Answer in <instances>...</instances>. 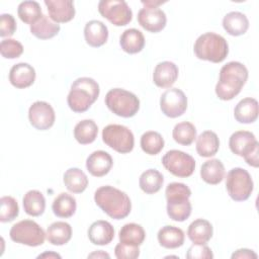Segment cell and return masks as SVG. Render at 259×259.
I'll list each match as a JSON object with an SVG mask.
<instances>
[{"label":"cell","mask_w":259,"mask_h":259,"mask_svg":"<svg viewBox=\"0 0 259 259\" xmlns=\"http://www.w3.org/2000/svg\"><path fill=\"white\" fill-rule=\"evenodd\" d=\"M248 79V70L240 62H229L220 70L215 94L221 100H232L237 96Z\"/></svg>","instance_id":"1"},{"label":"cell","mask_w":259,"mask_h":259,"mask_svg":"<svg viewBox=\"0 0 259 259\" xmlns=\"http://www.w3.org/2000/svg\"><path fill=\"white\" fill-rule=\"evenodd\" d=\"M94 201L108 217L114 220L126 218L132 209L128 195L110 185L99 187L94 193Z\"/></svg>","instance_id":"2"},{"label":"cell","mask_w":259,"mask_h":259,"mask_svg":"<svg viewBox=\"0 0 259 259\" xmlns=\"http://www.w3.org/2000/svg\"><path fill=\"white\" fill-rule=\"evenodd\" d=\"M98 83L89 77H80L72 85L67 97L69 107L74 112H84L96 101L99 96Z\"/></svg>","instance_id":"3"},{"label":"cell","mask_w":259,"mask_h":259,"mask_svg":"<svg viewBox=\"0 0 259 259\" xmlns=\"http://www.w3.org/2000/svg\"><path fill=\"white\" fill-rule=\"evenodd\" d=\"M167 199V213L175 222H184L191 214V195L190 188L184 183H169L165 190Z\"/></svg>","instance_id":"4"},{"label":"cell","mask_w":259,"mask_h":259,"mask_svg":"<svg viewBox=\"0 0 259 259\" xmlns=\"http://www.w3.org/2000/svg\"><path fill=\"white\" fill-rule=\"evenodd\" d=\"M193 51L200 60L221 63L229 54V45L224 36L215 32H205L197 37Z\"/></svg>","instance_id":"5"},{"label":"cell","mask_w":259,"mask_h":259,"mask_svg":"<svg viewBox=\"0 0 259 259\" xmlns=\"http://www.w3.org/2000/svg\"><path fill=\"white\" fill-rule=\"evenodd\" d=\"M107 108L115 115L133 117L140 109V100L136 94L122 88L110 89L105 96Z\"/></svg>","instance_id":"6"},{"label":"cell","mask_w":259,"mask_h":259,"mask_svg":"<svg viewBox=\"0 0 259 259\" xmlns=\"http://www.w3.org/2000/svg\"><path fill=\"white\" fill-rule=\"evenodd\" d=\"M226 188L233 200L244 201L250 197L254 183L247 170L236 167L231 169L227 174Z\"/></svg>","instance_id":"7"},{"label":"cell","mask_w":259,"mask_h":259,"mask_svg":"<svg viewBox=\"0 0 259 259\" xmlns=\"http://www.w3.org/2000/svg\"><path fill=\"white\" fill-rule=\"evenodd\" d=\"M9 236L15 243L37 247L44 244L47 234H45L42 228L34 221L22 220L11 227Z\"/></svg>","instance_id":"8"},{"label":"cell","mask_w":259,"mask_h":259,"mask_svg":"<svg viewBox=\"0 0 259 259\" xmlns=\"http://www.w3.org/2000/svg\"><path fill=\"white\" fill-rule=\"evenodd\" d=\"M103 142L120 154L133 151L135 138L132 131L122 124H108L102 130Z\"/></svg>","instance_id":"9"},{"label":"cell","mask_w":259,"mask_h":259,"mask_svg":"<svg viewBox=\"0 0 259 259\" xmlns=\"http://www.w3.org/2000/svg\"><path fill=\"white\" fill-rule=\"evenodd\" d=\"M162 164L171 174L181 178L189 177L195 169L194 158L180 150L168 151L162 158Z\"/></svg>","instance_id":"10"},{"label":"cell","mask_w":259,"mask_h":259,"mask_svg":"<svg viewBox=\"0 0 259 259\" xmlns=\"http://www.w3.org/2000/svg\"><path fill=\"white\" fill-rule=\"evenodd\" d=\"M98 11L115 26L126 25L133 18V11L123 0H101L98 3Z\"/></svg>","instance_id":"11"},{"label":"cell","mask_w":259,"mask_h":259,"mask_svg":"<svg viewBox=\"0 0 259 259\" xmlns=\"http://www.w3.org/2000/svg\"><path fill=\"white\" fill-rule=\"evenodd\" d=\"M160 108L168 117L181 116L187 108V97L181 89L169 88L161 95Z\"/></svg>","instance_id":"12"},{"label":"cell","mask_w":259,"mask_h":259,"mask_svg":"<svg viewBox=\"0 0 259 259\" xmlns=\"http://www.w3.org/2000/svg\"><path fill=\"white\" fill-rule=\"evenodd\" d=\"M30 124L38 131H47L54 125L56 115L52 105L46 101H35L28 109Z\"/></svg>","instance_id":"13"},{"label":"cell","mask_w":259,"mask_h":259,"mask_svg":"<svg viewBox=\"0 0 259 259\" xmlns=\"http://www.w3.org/2000/svg\"><path fill=\"white\" fill-rule=\"evenodd\" d=\"M139 24L150 32H159L165 26L167 17L159 7H144L138 13Z\"/></svg>","instance_id":"14"},{"label":"cell","mask_w":259,"mask_h":259,"mask_svg":"<svg viewBox=\"0 0 259 259\" xmlns=\"http://www.w3.org/2000/svg\"><path fill=\"white\" fill-rule=\"evenodd\" d=\"M229 147L234 154L245 158L254 149L259 148V143L253 133L248 131H237L231 135Z\"/></svg>","instance_id":"15"},{"label":"cell","mask_w":259,"mask_h":259,"mask_svg":"<svg viewBox=\"0 0 259 259\" xmlns=\"http://www.w3.org/2000/svg\"><path fill=\"white\" fill-rule=\"evenodd\" d=\"M50 18L56 23H64L75 16L74 3L71 0H45Z\"/></svg>","instance_id":"16"},{"label":"cell","mask_w":259,"mask_h":259,"mask_svg":"<svg viewBox=\"0 0 259 259\" xmlns=\"http://www.w3.org/2000/svg\"><path fill=\"white\" fill-rule=\"evenodd\" d=\"M178 74V67L173 62L164 61L155 67L153 81L160 88H170L176 82Z\"/></svg>","instance_id":"17"},{"label":"cell","mask_w":259,"mask_h":259,"mask_svg":"<svg viewBox=\"0 0 259 259\" xmlns=\"http://www.w3.org/2000/svg\"><path fill=\"white\" fill-rule=\"evenodd\" d=\"M112 164L113 161L111 156L102 150L94 151L86 160V168L88 172L95 177H102L106 175L110 171Z\"/></svg>","instance_id":"18"},{"label":"cell","mask_w":259,"mask_h":259,"mask_svg":"<svg viewBox=\"0 0 259 259\" xmlns=\"http://www.w3.org/2000/svg\"><path fill=\"white\" fill-rule=\"evenodd\" d=\"M35 70L27 63H18L12 66L9 72L11 85L18 89L29 87L35 80Z\"/></svg>","instance_id":"19"},{"label":"cell","mask_w":259,"mask_h":259,"mask_svg":"<svg viewBox=\"0 0 259 259\" xmlns=\"http://www.w3.org/2000/svg\"><path fill=\"white\" fill-rule=\"evenodd\" d=\"M88 238L94 245H108L114 238V229L107 221H96L88 229Z\"/></svg>","instance_id":"20"},{"label":"cell","mask_w":259,"mask_h":259,"mask_svg":"<svg viewBox=\"0 0 259 259\" xmlns=\"http://www.w3.org/2000/svg\"><path fill=\"white\" fill-rule=\"evenodd\" d=\"M84 37L90 47H101L107 41L108 28L100 20H90L85 24Z\"/></svg>","instance_id":"21"},{"label":"cell","mask_w":259,"mask_h":259,"mask_svg":"<svg viewBox=\"0 0 259 259\" xmlns=\"http://www.w3.org/2000/svg\"><path fill=\"white\" fill-rule=\"evenodd\" d=\"M258 112V101L255 98L246 97L237 103L234 116L240 123H252L257 119Z\"/></svg>","instance_id":"22"},{"label":"cell","mask_w":259,"mask_h":259,"mask_svg":"<svg viewBox=\"0 0 259 259\" xmlns=\"http://www.w3.org/2000/svg\"><path fill=\"white\" fill-rule=\"evenodd\" d=\"M212 234V225L204 219L193 221L187 229V236L193 244H206L211 239Z\"/></svg>","instance_id":"23"},{"label":"cell","mask_w":259,"mask_h":259,"mask_svg":"<svg viewBox=\"0 0 259 259\" xmlns=\"http://www.w3.org/2000/svg\"><path fill=\"white\" fill-rule=\"evenodd\" d=\"M157 239L159 244L166 249H176L184 244V232L174 226H164L162 227L158 234Z\"/></svg>","instance_id":"24"},{"label":"cell","mask_w":259,"mask_h":259,"mask_svg":"<svg viewBox=\"0 0 259 259\" xmlns=\"http://www.w3.org/2000/svg\"><path fill=\"white\" fill-rule=\"evenodd\" d=\"M223 26L230 35L239 36L248 30L249 20L244 13L239 11H232L224 16Z\"/></svg>","instance_id":"25"},{"label":"cell","mask_w":259,"mask_h":259,"mask_svg":"<svg viewBox=\"0 0 259 259\" xmlns=\"http://www.w3.org/2000/svg\"><path fill=\"white\" fill-rule=\"evenodd\" d=\"M119 45L125 53L137 54L145 47V36L139 29L128 28L121 33L119 37Z\"/></svg>","instance_id":"26"},{"label":"cell","mask_w":259,"mask_h":259,"mask_svg":"<svg viewBox=\"0 0 259 259\" xmlns=\"http://www.w3.org/2000/svg\"><path fill=\"white\" fill-rule=\"evenodd\" d=\"M220 148L218 135L212 131L202 132L196 140V152L200 157L208 158L217 154Z\"/></svg>","instance_id":"27"},{"label":"cell","mask_w":259,"mask_h":259,"mask_svg":"<svg viewBox=\"0 0 259 259\" xmlns=\"http://www.w3.org/2000/svg\"><path fill=\"white\" fill-rule=\"evenodd\" d=\"M200 176L202 180L211 185L222 182L225 177V166L219 159H210L205 161L200 168Z\"/></svg>","instance_id":"28"},{"label":"cell","mask_w":259,"mask_h":259,"mask_svg":"<svg viewBox=\"0 0 259 259\" xmlns=\"http://www.w3.org/2000/svg\"><path fill=\"white\" fill-rule=\"evenodd\" d=\"M72 238V227L66 222H55L48 227L47 239L55 246L67 244Z\"/></svg>","instance_id":"29"},{"label":"cell","mask_w":259,"mask_h":259,"mask_svg":"<svg viewBox=\"0 0 259 259\" xmlns=\"http://www.w3.org/2000/svg\"><path fill=\"white\" fill-rule=\"evenodd\" d=\"M63 181L66 188L73 193H81L88 186V178L86 174L76 167L66 170L63 176Z\"/></svg>","instance_id":"30"},{"label":"cell","mask_w":259,"mask_h":259,"mask_svg":"<svg viewBox=\"0 0 259 259\" xmlns=\"http://www.w3.org/2000/svg\"><path fill=\"white\" fill-rule=\"evenodd\" d=\"M60 29V24L56 23L45 14L30 25V32L39 39L52 38L59 33Z\"/></svg>","instance_id":"31"},{"label":"cell","mask_w":259,"mask_h":259,"mask_svg":"<svg viewBox=\"0 0 259 259\" xmlns=\"http://www.w3.org/2000/svg\"><path fill=\"white\" fill-rule=\"evenodd\" d=\"M119 242L132 246H140L144 243L146 232L141 225L130 223L121 227L118 233Z\"/></svg>","instance_id":"32"},{"label":"cell","mask_w":259,"mask_h":259,"mask_svg":"<svg viewBox=\"0 0 259 259\" xmlns=\"http://www.w3.org/2000/svg\"><path fill=\"white\" fill-rule=\"evenodd\" d=\"M24 211L31 217L41 215L46 208V199L44 194L35 189L27 191L22 199Z\"/></svg>","instance_id":"33"},{"label":"cell","mask_w":259,"mask_h":259,"mask_svg":"<svg viewBox=\"0 0 259 259\" xmlns=\"http://www.w3.org/2000/svg\"><path fill=\"white\" fill-rule=\"evenodd\" d=\"M77 208V202L73 195L62 192L53 201L52 209L53 212L59 218H70L72 217Z\"/></svg>","instance_id":"34"},{"label":"cell","mask_w":259,"mask_h":259,"mask_svg":"<svg viewBox=\"0 0 259 259\" xmlns=\"http://www.w3.org/2000/svg\"><path fill=\"white\" fill-rule=\"evenodd\" d=\"M98 134V126L92 119H83L74 127V138L81 145L93 143Z\"/></svg>","instance_id":"35"},{"label":"cell","mask_w":259,"mask_h":259,"mask_svg":"<svg viewBox=\"0 0 259 259\" xmlns=\"http://www.w3.org/2000/svg\"><path fill=\"white\" fill-rule=\"evenodd\" d=\"M164 182L163 175L156 169H148L144 171L139 179L140 188L147 194L158 192Z\"/></svg>","instance_id":"36"},{"label":"cell","mask_w":259,"mask_h":259,"mask_svg":"<svg viewBox=\"0 0 259 259\" xmlns=\"http://www.w3.org/2000/svg\"><path fill=\"white\" fill-rule=\"evenodd\" d=\"M141 148L148 155H157L164 148V139L158 132L148 131L141 137Z\"/></svg>","instance_id":"37"},{"label":"cell","mask_w":259,"mask_h":259,"mask_svg":"<svg viewBox=\"0 0 259 259\" xmlns=\"http://www.w3.org/2000/svg\"><path fill=\"white\" fill-rule=\"evenodd\" d=\"M172 137L176 143L182 146H189L196 139V128L191 122L182 121L174 126Z\"/></svg>","instance_id":"38"},{"label":"cell","mask_w":259,"mask_h":259,"mask_svg":"<svg viewBox=\"0 0 259 259\" xmlns=\"http://www.w3.org/2000/svg\"><path fill=\"white\" fill-rule=\"evenodd\" d=\"M17 14L21 21L31 25L41 17L42 12L38 2L23 1L18 5Z\"/></svg>","instance_id":"39"},{"label":"cell","mask_w":259,"mask_h":259,"mask_svg":"<svg viewBox=\"0 0 259 259\" xmlns=\"http://www.w3.org/2000/svg\"><path fill=\"white\" fill-rule=\"evenodd\" d=\"M19 213V206L12 196H2L0 199V222L9 223L15 220Z\"/></svg>","instance_id":"40"},{"label":"cell","mask_w":259,"mask_h":259,"mask_svg":"<svg viewBox=\"0 0 259 259\" xmlns=\"http://www.w3.org/2000/svg\"><path fill=\"white\" fill-rule=\"evenodd\" d=\"M0 53L5 59H15L22 55L23 46L16 39L5 38L1 40Z\"/></svg>","instance_id":"41"},{"label":"cell","mask_w":259,"mask_h":259,"mask_svg":"<svg viewBox=\"0 0 259 259\" xmlns=\"http://www.w3.org/2000/svg\"><path fill=\"white\" fill-rule=\"evenodd\" d=\"M187 259H211L213 254L211 249L206 244H193L191 245L186 253Z\"/></svg>","instance_id":"42"},{"label":"cell","mask_w":259,"mask_h":259,"mask_svg":"<svg viewBox=\"0 0 259 259\" xmlns=\"http://www.w3.org/2000/svg\"><path fill=\"white\" fill-rule=\"evenodd\" d=\"M114 255L118 259H136L140 256L139 246L118 243L114 248Z\"/></svg>","instance_id":"43"},{"label":"cell","mask_w":259,"mask_h":259,"mask_svg":"<svg viewBox=\"0 0 259 259\" xmlns=\"http://www.w3.org/2000/svg\"><path fill=\"white\" fill-rule=\"evenodd\" d=\"M16 30V21L13 15L3 13L0 15V35L2 37L11 36Z\"/></svg>","instance_id":"44"},{"label":"cell","mask_w":259,"mask_h":259,"mask_svg":"<svg viewBox=\"0 0 259 259\" xmlns=\"http://www.w3.org/2000/svg\"><path fill=\"white\" fill-rule=\"evenodd\" d=\"M232 259H257L258 258V255L253 251V250H250V249H246V248H243V249H238L237 251H235L233 254H232Z\"/></svg>","instance_id":"45"},{"label":"cell","mask_w":259,"mask_h":259,"mask_svg":"<svg viewBox=\"0 0 259 259\" xmlns=\"http://www.w3.org/2000/svg\"><path fill=\"white\" fill-rule=\"evenodd\" d=\"M88 258H110V256L108 253H105L104 251L99 250V251H95V252L89 254Z\"/></svg>","instance_id":"46"},{"label":"cell","mask_w":259,"mask_h":259,"mask_svg":"<svg viewBox=\"0 0 259 259\" xmlns=\"http://www.w3.org/2000/svg\"><path fill=\"white\" fill-rule=\"evenodd\" d=\"M165 3V1H153V0H147L142 1V4L146 7H158L160 4Z\"/></svg>","instance_id":"47"},{"label":"cell","mask_w":259,"mask_h":259,"mask_svg":"<svg viewBox=\"0 0 259 259\" xmlns=\"http://www.w3.org/2000/svg\"><path fill=\"white\" fill-rule=\"evenodd\" d=\"M37 258H61V255L55 252H45L38 255Z\"/></svg>","instance_id":"48"}]
</instances>
